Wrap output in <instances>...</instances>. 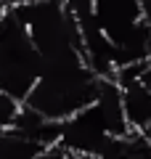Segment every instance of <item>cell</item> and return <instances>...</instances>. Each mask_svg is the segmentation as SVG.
Returning <instances> with one entry per match:
<instances>
[{
	"label": "cell",
	"mask_w": 151,
	"mask_h": 159,
	"mask_svg": "<svg viewBox=\"0 0 151 159\" xmlns=\"http://www.w3.org/2000/svg\"><path fill=\"white\" fill-rule=\"evenodd\" d=\"M140 6H143V13H146V19L151 24V0H140Z\"/></svg>",
	"instance_id": "6"
},
{
	"label": "cell",
	"mask_w": 151,
	"mask_h": 159,
	"mask_svg": "<svg viewBox=\"0 0 151 159\" xmlns=\"http://www.w3.org/2000/svg\"><path fill=\"white\" fill-rule=\"evenodd\" d=\"M149 138H151V130H149Z\"/></svg>",
	"instance_id": "8"
},
{
	"label": "cell",
	"mask_w": 151,
	"mask_h": 159,
	"mask_svg": "<svg viewBox=\"0 0 151 159\" xmlns=\"http://www.w3.org/2000/svg\"><path fill=\"white\" fill-rule=\"evenodd\" d=\"M90 159H151V138L149 133L127 130L122 135L112 138Z\"/></svg>",
	"instance_id": "3"
},
{
	"label": "cell",
	"mask_w": 151,
	"mask_h": 159,
	"mask_svg": "<svg viewBox=\"0 0 151 159\" xmlns=\"http://www.w3.org/2000/svg\"><path fill=\"white\" fill-rule=\"evenodd\" d=\"M19 106H21L19 101H13L6 93H0V130H6V127L13 125V117H16Z\"/></svg>",
	"instance_id": "5"
},
{
	"label": "cell",
	"mask_w": 151,
	"mask_h": 159,
	"mask_svg": "<svg viewBox=\"0 0 151 159\" xmlns=\"http://www.w3.org/2000/svg\"><path fill=\"white\" fill-rule=\"evenodd\" d=\"M119 88V101H122V114L130 130L149 133L151 130V93L143 88L140 80L127 82Z\"/></svg>",
	"instance_id": "2"
},
{
	"label": "cell",
	"mask_w": 151,
	"mask_h": 159,
	"mask_svg": "<svg viewBox=\"0 0 151 159\" xmlns=\"http://www.w3.org/2000/svg\"><path fill=\"white\" fill-rule=\"evenodd\" d=\"M43 151H45L43 146L21 138L11 127L0 130V159H40Z\"/></svg>",
	"instance_id": "4"
},
{
	"label": "cell",
	"mask_w": 151,
	"mask_h": 159,
	"mask_svg": "<svg viewBox=\"0 0 151 159\" xmlns=\"http://www.w3.org/2000/svg\"><path fill=\"white\" fill-rule=\"evenodd\" d=\"M127 122L122 114V101H119V88L114 80H103L101 82L98 96L93 103L80 109L74 117L61 122V135H58V146L66 154L80 159H90L106 146L112 138L127 133Z\"/></svg>",
	"instance_id": "1"
},
{
	"label": "cell",
	"mask_w": 151,
	"mask_h": 159,
	"mask_svg": "<svg viewBox=\"0 0 151 159\" xmlns=\"http://www.w3.org/2000/svg\"><path fill=\"white\" fill-rule=\"evenodd\" d=\"M3 8H6V0H0V13H3Z\"/></svg>",
	"instance_id": "7"
}]
</instances>
